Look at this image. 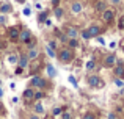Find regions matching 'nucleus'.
Returning <instances> with one entry per match:
<instances>
[{
  "instance_id": "nucleus-1",
  "label": "nucleus",
  "mask_w": 124,
  "mask_h": 119,
  "mask_svg": "<svg viewBox=\"0 0 124 119\" xmlns=\"http://www.w3.org/2000/svg\"><path fill=\"white\" fill-rule=\"evenodd\" d=\"M58 58H60L61 63H69V61L74 58V53H72L71 49H63L60 52V55H58Z\"/></svg>"
},
{
  "instance_id": "nucleus-2",
  "label": "nucleus",
  "mask_w": 124,
  "mask_h": 119,
  "mask_svg": "<svg viewBox=\"0 0 124 119\" xmlns=\"http://www.w3.org/2000/svg\"><path fill=\"white\" fill-rule=\"evenodd\" d=\"M88 83H90V86H93V88H97V86H104V83L101 82V78L97 75H91L88 77Z\"/></svg>"
},
{
  "instance_id": "nucleus-3",
  "label": "nucleus",
  "mask_w": 124,
  "mask_h": 119,
  "mask_svg": "<svg viewBox=\"0 0 124 119\" xmlns=\"http://www.w3.org/2000/svg\"><path fill=\"white\" fill-rule=\"evenodd\" d=\"M17 39H19V41H22V42H25V44H27L28 41L31 39V35H30V31H28V30H22L21 33H19V38H17Z\"/></svg>"
},
{
  "instance_id": "nucleus-4",
  "label": "nucleus",
  "mask_w": 124,
  "mask_h": 119,
  "mask_svg": "<svg viewBox=\"0 0 124 119\" xmlns=\"http://www.w3.org/2000/svg\"><path fill=\"white\" fill-rule=\"evenodd\" d=\"M31 85H33L35 88H44L46 86V80L41 78V77H33V78H31Z\"/></svg>"
},
{
  "instance_id": "nucleus-5",
  "label": "nucleus",
  "mask_w": 124,
  "mask_h": 119,
  "mask_svg": "<svg viewBox=\"0 0 124 119\" xmlns=\"http://www.w3.org/2000/svg\"><path fill=\"white\" fill-rule=\"evenodd\" d=\"M113 16H115V13H113V9H104L102 19H104L105 22H112V21H113Z\"/></svg>"
},
{
  "instance_id": "nucleus-6",
  "label": "nucleus",
  "mask_w": 124,
  "mask_h": 119,
  "mask_svg": "<svg viewBox=\"0 0 124 119\" xmlns=\"http://www.w3.org/2000/svg\"><path fill=\"white\" fill-rule=\"evenodd\" d=\"M33 99H35V91L31 88L25 89V91H24V100L25 102H30V100H33Z\"/></svg>"
},
{
  "instance_id": "nucleus-7",
  "label": "nucleus",
  "mask_w": 124,
  "mask_h": 119,
  "mask_svg": "<svg viewBox=\"0 0 124 119\" xmlns=\"http://www.w3.org/2000/svg\"><path fill=\"white\" fill-rule=\"evenodd\" d=\"M86 31H88V36H90V38H94V36H97V35H99L101 28L96 27V25H93V27H90Z\"/></svg>"
},
{
  "instance_id": "nucleus-8",
  "label": "nucleus",
  "mask_w": 124,
  "mask_h": 119,
  "mask_svg": "<svg viewBox=\"0 0 124 119\" xmlns=\"http://www.w3.org/2000/svg\"><path fill=\"white\" fill-rule=\"evenodd\" d=\"M115 61H116V56L112 53V55H107V58H105V61H104V64H105L107 67H112L113 64H115Z\"/></svg>"
},
{
  "instance_id": "nucleus-9",
  "label": "nucleus",
  "mask_w": 124,
  "mask_h": 119,
  "mask_svg": "<svg viewBox=\"0 0 124 119\" xmlns=\"http://www.w3.org/2000/svg\"><path fill=\"white\" fill-rule=\"evenodd\" d=\"M71 11H72L74 14H79V13L82 11V3L74 2V3H72V6H71Z\"/></svg>"
},
{
  "instance_id": "nucleus-10",
  "label": "nucleus",
  "mask_w": 124,
  "mask_h": 119,
  "mask_svg": "<svg viewBox=\"0 0 124 119\" xmlns=\"http://www.w3.org/2000/svg\"><path fill=\"white\" fill-rule=\"evenodd\" d=\"M13 11V6L9 5V3H3L2 6H0V13H3V14H5V13H11Z\"/></svg>"
},
{
  "instance_id": "nucleus-11",
  "label": "nucleus",
  "mask_w": 124,
  "mask_h": 119,
  "mask_svg": "<svg viewBox=\"0 0 124 119\" xmlns=\"http://www.w3.org/2000/svg\"><path fill=\"white\" fill-rule=\"evenodd\" d=\"M36 56H38V49H36V47H31L30 52H28V55H27V58L28 60H35Z\"/></svg>"
},
{
  "instance_id": "nucleus-12",
  "label": "nucleus",
  "mask_w": 124,
  "mask_h": 119,
  "mask_svg": "<svg viewBox=\"0 0 124 119\" xmlns=\"http://www.w3.org/2000/svg\"><path fill=\"white\" fill-rule=\"evenodd\" d=\"M115 74L118 77H124V66L123 64H118V66L115 67Z\"/></svg>"
},
{
  "instance_id": "nucleus-13",
  "label": "nucleus",
  "mask_w": 124,
  "mask_h": 119,
  "mask_svg": "<svg viewBox=\"0 0 124 119\" xmlns=\"http://www.w3.org/2000/svg\"><path fill=\"white\" fill-rule=\"evenodd\" d=\"M54 14H55V17L61 19V17H63V14H64L63 8H60V6H55V11H54Z\"/></svg>"
},
{
  "instance_id": "nucleus-14",
  "label": "nucleus",
  "mask_w": 124,
  "mask_h": 119,
  "mask_svg": "<svg viewBox=\"0 0 124 119\" xmlns=\"http://www.w3.org/2000/svg\"><path fill=\"white\" fill-rule=\"evenodd\" d=\"M28 60L27 56H21V58H19V67H27V64H28Z\"/></svg>"
},
{
  "instance_id": "nucleus-15",
  "label": "nucleus",
  "mask_w": 124,
  "mask_h": 119,
  "mask_svg": "<svg viewBox=\"0 0 124 119\" xmlns=\"http://www.w3.org/2000/svg\"><path fill=\"white\" fill-rule=\"evenodd\" d=\"M9 38H11V39H17L19 38V30L17 28H11V30H9Z\"/></svg>"
},
{
  "instance_id": "nucleus-16",
  "label": "nucleus",
  "mask_w": 124,
  "mask_h": 119,
  "mask_svg": "<svg viewBox=\"0 0 124 119\" xmlns=\"http://www.w3.org/2000/svg\"><path fill=\"white\" fill-rule=\"evenodd\" d=\"M85 67H86L88 70L94 69V67H96V61H94V60H88V61H86V64H85Z\"/></svg>"
},
{
  "instance_id": "nucleus-17",
  "label": "nucleus",
  "mask_w": 124,
  "mask_h": 119,
  "mask_svg": "<svg viewBox=\"0 0 124 119\" xmlns=\"http://www.w3.org/2000/svg\"><path fill=\"white\" fill-rule=\"evenodd\" d=\"M77 35H79V31L76 28H68V36L69 38H77Z\"/></svg>"
},
{
  "instance_id": "nucleus-18",
  "label": "nucleus",
  "mask_w": 124,
  "mask_h": 119,
  "mask_svg": "<svg viewBox=\"0 0 124 119\" xmlns=\"http://www.w3.org/2000/svg\"><path fill=\"white\" fill-rule=\"evenodd\" d=\"M68 44H69V47H74V49H76V47L79 46V41H77V38H69Z\"/></svg>"
},
{
  "instance_id": "nucleus-19",
  "label": "nucleus",
  "mask_w": 124,
  "mask_h": 119,
  "mask_svg": "<svg viewBox=\"0 0 124 119\" xmlns=\"http://www.w3.org/2000/svg\"><path fill=\"white\" fill-rule=\"evenodd\" d=\"M46 52H47V55L52 56V58H54V56H57V55H55V49H52V47H49V46H47V49H46Z\"/></svg>"
},
{
  "instance_id": "nucleus-20",
  "label": "nucleus",
  "mask_w": 124,
  "mask_h": 119,
  "mask_svg": "<svg viewBox=\"0 0 124 119\" xmlns=\"http://www.w3.org/2000/svg\"><path fill=\"white\" fill-rule=\"evenodd\" d=\"M35 111H36L38 114L44 113V108H42V105H41V104H36V105H35Z\"/></svg>"
},
{
  "instance_id": "nucleus-21",
  "label": "nucleus",
  "mask_w": 124,
  "mask_h": 119,
  "mask_svg": "<svg viewBox=\"0 0 124 119\" xmlns=\"http://www.w3.org/2000/svg\"><path fill=\"white\" fill-rule=\"evenodd\" d=\"M47 74H49V77H55V69H54V66H47Z\"/></svg>"
},
{
  "instance_id": "nucleus-22",
  "label": "nucleus",
  "mask_w": 124,
  "mask_h": 119,
  "mask_svg": "<svg viewBox=\"0 0 124 119\" xmlns=\"http://www.w3.org/2000/svg\"><path fill=\"white\" fill-rule=\"evenodd\" d=\"M17 61H19V58H17L16 55H9V56H8V63L14 64V63H17Z\"/></svg>"
},
{
  "instance_id": "nucleus-23",
  "label": "nucleus",
  "mask_w": 124,
  "mask_h": 119,
  "mask_svg": "<svg viewBox=\"0 0 124 119\" xmlns=\"http://www.w3.org/2000/svg\"><path fill=\"white\" fill-rule=\"evenodd\" d=\"M96 8L99 9V11H104V9H105V3H104V2H97Z\"/></svg>"
},
{
  "instance_id": "nucleus-24",
  "label": "nucleus",
  "mask_w": 124,
  "mask_h": 119,
  "mask_svg": "<svg viewBox=\"0 0 124 119\" xmlns=\"http://www.w3.org/2000/svg\"><path fill=\"white\" fill-rule=\"evenodd\" d=\"M118 25H119V30H124V16L119 19V24Z\"/></svg>"
},
{
  "instance_id": "nucleus-25",
  "label": "nucleus",
  "mask_w": 124,
  "mask_h": 119,
  "mask_svg": "<svg viewBox=\"0 0 124 119\" xmlns=\"http://www.w3.org/2000/svg\"><path fill=\"white\" fill-rule=\"evenodd\" d=\"M42 96H44V94H42L41 91H35V99H41Z\"/></svg>"
},
{
  "instance_id": "nucleus-26",
  "label": "nucleus",
  "mask_w": 124,
  "mask_h": 119,
  "mask_svg": "<svg viewBox=\"0 0 124 119\" xmlns=\"http://www.w3.org/2000/svg\"><path fill=\"white\" fill-rule=\"evenodd\" d=\"M46 16H47L46 13H41V14H39V17H38V19H39V22H44V21H46Z\"/></svg>"
},
{
  "instance_id": "nucleus-27",
  "label": "nucleus",
  "mask_w": 124,
  "mask_h": 119,
  "mask_svg": "<svg viewBox=\"0 0 124 119\" xmlns=\"http://www.w3.org/2000/svg\"><path fill=\"white\" fill-rule=\"evenodd\" d=\"M61 119H72V116H71L69 113H63L61 114Z\"/></svg>"
},
{
  "instance_id": "nucleus-28",
  "label": "nucleus",
  "mask_w": 124,
  "mask_h": 119,
  "mask_svg": "<svg viewBox=\"0 0 124 119\" xmlns=\"http://www.w3.org/2000/svg\"><path fill=\"white\" fill-rule=\"evenodd\" d=\"M82 38H83V39H90V36H88V31H86V30L82 31Z\"/></svg>"
},
{
  "instance_id": "nucleus-29",
  "label": "nucleus",
  "mask_w": 124,
  "mask_h": 119,
  "mask_svg": "<svg viewBox=\"0 0 124 119\" xmlns=\"http://www.w3.org/2000/svg\"><path fill=\"white\" fill-rule=\"evenodd\" d=\"M97 41H99V44H105V39L102 36H99V35H97Z\"/></svg>"
},
{
  "instance_id": "nucleus-30",
  "label": "nucleus",
  "mask_w": 124,
  "mask_h": 119,
  "mask_svg": "<svg viewBox=\"0 0 124 119\" xmlns=\"http://www.w3.org/2000/svg\"><path fill=\"white\" fill-rule=\"evenodd\" d=\"M69 82H71V83H72V85H74V86H76V85H77V82H76V78H74V77H72V75H71V77H69Z\"/></svg>"
},
{
  "instance_id": "nucleus-31",
  "label": "nucleus",
  "mask_w": 124,
  "mask_h": 119,
  "mask_svg": "<svg viewBox=\"0 0 124 119\" xmlns=\"http://www.w3.org/2000/svg\"><path fill=\"white\" fill-rule=\"evenodd\" d=\"M115 85L116 86H124V83L121 82V80H115Z\"/></svg>"
},
{
  "instance_id": "nucleus-32",
  "label": "nucleus",
  "mask_w": 124,
  "mask_h": 119,
  "mask_svg": "<svg viewBox=\"0 0 124 119\" xmlns=\"http://www.w3.org/2000/svg\"><path fill=\"white\" fill-rule=\"evenodd\" d=\"M49 47H52V49H55V47H57V44H55V41H50V42H49Z\"/></svg>"
},
{
  "instance_id": "nucleus-33",
  "label": "nucleus",
  "mask_w": 124,
  "mask_h": 119,
  "mask_svg": "<svg viewBox=\"0 0 124 119\" xmlns=\"http://www.w3.org/2000/svg\"><path fill=\"white\" fill-rule=\"evenodd\" d=\"M58 3H60V0H52V5L54 6H58Z\"/></svg>"
},
{
  "instance_id": "nucleus-34",
  "label": "nucleus",
  "mask_w": 124,
  "mask_h": 119,
  "mask_svg": "<svg viewBox=\"0 0 124 119\" xmlns=\"http://www.w3.org/2000/svg\"><path fill=\"white\" fill-rule=\"evenodd\" d=\"M60 113H61L60 108H55V110H54V114H60Z\"/></svg>"
},
{
  "instance_id": "nucleus-35",
  "label": "nucleus",
  "mask_w": 124,
  "mask_h": 119,
  "mask_svg": "<svg viewBox=\"0 0 124 119\" xmlns=\"http://www.w3.org/2000/svg\"><path fill=\"white\" fill-rule=\"evenodd\" d=\"M110 2H112V5H118V3L121 2V0H110Z\"/></svg>"
},
{
  "instance_id": "nucleus-36",
  "label": "nucleus",
  "mask_w": 124,
  "mask_h": 119,
  "mask_svg": "<svg viewBox=\"0 0 124 119\" xmlns=\"http://www.w3.org/2000/svg\"><path fill=\"white\" fill-rule=\"evenodd\" d=\"M83 119H94V116H93V114H86Z\"/></svg>"
},
{
  "instance_id": "nucleus-37",
  "label": "nucleus",
  "mask_w": 124,
  "mask_h": 119,
  "mask_svg": "<svg viewBox=\"0 0 124 119\" xmlns=\"http://www.w3.org/2000/svg\"><path fill=\"white\" fill-rule=\"evenodd\" d=\"M24 14H25V16H28V14H30V9L25 8V9H24Z\"/></svg>"
},
{
  "instance_id": "nucleus-38",
  "label": "nucleus",
  "mask_w": 124,
  "mask_h": 119,
  "mask_svg": "<svg viewBox=\"0 0 124 119\" xmlns=\"http://www.w3.org/2000/svg\"><path fill=\"white\" fill-rule=\"evenodd\" d=\"M108 119H116V116L115 114H108Z\"/></svg>"
},
{
  "instance_id": "nucleus-39",
  "label": "nucleus",
  "mask_w": 124,
  "mask_h": 119,
  "mask_svg": "<svg viewBox=\"0 0 124 119\" xmlns=\"http://www.w3.org/2000/svg\"><path fill=\"white\" fill-rule=\"evenodd\" d=\"M30 119H39V118H38L36 114H33V116H30Z\"/></svg>"
},
{
  "instance_id": "nucleus-40",
  "label": "nucleus",
  "mask_w": 124,
  "mask_h": 119,
  "mask_svg": "<svg viewBox=\"0 0 124 119\" xmlns=\"http://www.w3.org/2000/svg\"><path fill=\"white\" fill-rule=\"evenodd\" d=\"M0 22H2V24L5 22V17H3V16H0Z\"/></svg>"
},
{
  "instance_id": "nucleus-41",
  "label": "nucleus",
  "mask_w": 124,
  "mask_h": 119,
  "mask_svg": "<svg viewBox=\"0 0 124 119\" xmlns=\"http://www.w3.org/2000/svg\"><path fill=\"white\" fill-rule=\"evenodd\" d=\"M2 96H3V91H2V88H0V97H2Z\"/></svg>"
},
{
  "instance_id": "nucleus-42",
  "label": "nucleus",
  "mask_w": 124,
  "mask_h": 119,
  "mask_svg": "<svg viewBox=\"0 0 124 119\" xmlns=\"http://www.w3.org/2000/svg\"><path fill=\"white\" fill-rule=\"evenodd\" d=\"M17 2H19V3H24V2H25V0H17Z\"/></svg>"
},
{
  "instance_id": "nucleus-43",
  "label": "nucleus",
  "mask_w": 124,
  "mask_h": 119,
  "mask_svg": "<svg viewBox=\"0 0 124 119\" xmlns=\"http://www.w3.org/2000/svg\"><path fill=\"white\" fill-rule=\"evenodd\" d=\"M0 111H2V104H0Z\"/></svg>"
},
{
  "instance_id": "nucleus-44",
  "label": "nucleus",
  "mask_w": 124,
  "mask_h": 119,
  "mask_svg": "<svg viewBox=\"0 0 124 119\" xmlns=\"http://www.w3.org/2000/svg\"><path fill=\"white\" fill-rule=\"evenodd\" d=\"M123 66H124V63H123Z\"/></svg>"
}]
</instances>
